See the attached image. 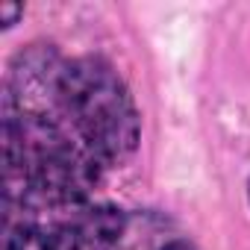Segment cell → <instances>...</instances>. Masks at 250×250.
<instances>
[{
    "label": "cell",
    "instance_id": "obj_3",
    "mask_svg": "<svg viewBox=\"0 0 250 250\" xmlns=\"http://www.w3.org/2000/svg\"><path fill=\"white\" fill-rule=\"evenodd\" d=\"M159 250H194L188 241H168V244H162Z\"/></svg>",
    "mask_w": 250,
    "mask_h": 250
},
{
    "label": "cell",
    "instance_id": "obj_2",
    "mask_svg": "<svg viewBox=\"0 0 250 250\" xmlns=\"http://www.w3.org/2000/svg\"><path fill=\"white\" fill-rule=\"evenodd\" d=\"M0 15H3V21H6V27L12 24V18H18L21 15V6H0Z\"/></svg>",
    "mask_w": 250,
    "mask_h": 250
},
{
    "label": "cell",
    "instance_id": "obj_1",
    "mask_svg": "<svg viewBox=\"0 0 250 250\" xmlns=\"http://www.w3.org/2000/svg\"><path fill=\"white\" fill-rule=\"evenodd\" d=\"M3 250H62V244L39 224H3Z\"/></svg>",
    "mask_w": 250,
    "mask_h": 250
},
{
    "label": "cell",
    "instance_id": "obj_4",
    "mask_svg": "<svg viewBox=\"0 0 250 250\" xmlns=\"http://www.w3.org/2000/svg\"><path fill=\"white\" fill-rule=\"evenodd\" d=\"M247 194H250V186H247Z\"/></svg>",
    "mask_w": 250,
    "mask_h": 250
}]
</instances>
